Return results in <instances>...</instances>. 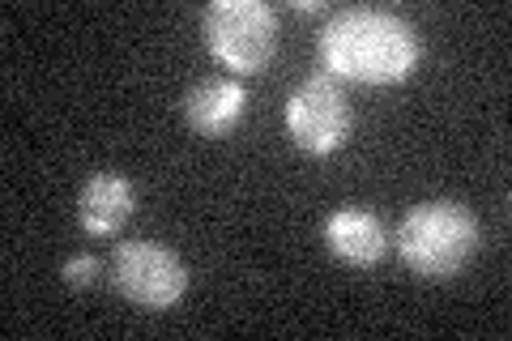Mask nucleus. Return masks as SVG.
I'll use <instances>...</instances> for the list:
<instances>
[{"label": "nucleus", "instance_id": "f257e3e1", "mask_svg": "<svg viewBox=\"0 0 512 341\" xmlns=\"http://www.w3.org/2000/svg\"><path fill=\"white\" fill-rule=\"evenodd\" d=\"M316 56L333 81L342 77L363 86H393L419 64V35L389 9H342L320 26Z\"/></svg>", "mask_w": 512, "mask_h": 341}, {"label": "nucleus", "instance_id": "f03ea898", "mask_svg": "<svg viewBox=\"0 0 512 341\" xmlns=\"http://www.w3.org/2000/svg\"><path fill=\"white\" fill-rule=\"evenodd\" d=\"M397 256L427 282L457 278L478 252V218L461 201H423L397 222Z\"/></svg>", "mask_w": 512, "mask_h": 341}, {"label": "nucleus", "instance_id": "7ed1b4c3", "mask_svg": "<svg viewBox=\"0 0 512 341\" xmlns=\"http://www.w3.org/2000/svg\"><path fill=\"white\" fill-rule=\"evenodd\" d=\"M201 30L210 56L231 73H265L278 52V9L265 0H214Z\"/></svg>", "mask_w": 512, "mask_h": 341}, {"label": "nucleus", "instance_id": "20e7f679", "mask_svg": "<svg viewBox=\"0 0 512 341\" xmlns=\"http://www.w3.org/2000/svg\"><path fill=\"white\" fill-rule=\"evenodd\" d=\"M111 286L128 303L146 307V312H167L188 295V265L163 243L150 239H124L111 248Z\"/></svg>", "mask_w": 512, "mask_h": 341}, {"label": "nucleus", "instance_id": "39448f33", "mask_svg": "<svg viewBox=\"0 0 512 341\" xmlns=\"http://www.w3.org/2000/svg\"><path fill=\"white\" fill-rule=\"evenodd\" d=\"M286 133L303 154H338L355 133V107L329 73L299 81L286 99Z\"/></svg>", "mask_w": 512, "mask_h": 341}, {"label": "nucleus", "instance_id": "423d86ee", "mask_svg": "<svg viewBox=\"0 0 512 341\" xmlns=\"http://www.w3.org/2000/svg\"><path fill=\"white\" fill-rule=\"evenodd\" d=\"M320 235H325V248L350 269H372L393 248L389 226H384L372 209H359V205L333 209V214L325 218V231Z\"/></svg>", "mask_w": 512, "mask_h": 341}, {"label": "nucleus", "instance_id": "0eeeda50", "mask_svg": "<svg viewBox=\"0 0 512 341\" xmlns=\"http://www.w3.org/2000/svg\"><path fill=\"white\" fill-rule=\"evenodd\" d=\"M248 90L235 77H205L184 94V120L197 137H227L244 120Z\"/></svg>", "mask_w": 512, "mask_h": 341}, {"label": "nucleus", "instance_id": "6e6552de", "mask_svg": "<svg viewBox=\"0 0 512 341\" xmlns=\"http://www.w3.org/2000/svg\"><path fill=\"white\" fill-rule=\"evenodd\" d=\"M133 209H137V188L116 171L90 175L82 192H77V222H82L86 235L99 239L120 235V226L133 218Z\"/></svg>", "mask_w": 512, "mask_h": 341}, {"label": "nucleus", "instance_id": "1a4fd4ad", "mask_svg": "<svg viewBox=\"0 0 512 341\" xmlns=\"http://www.w3.org/2000/svg\"><path fill=\"white\" fill-rule=\"evenodd\" d=\"M64 282H69V286H77V290H82V286H90L94 278H99V261H94V256H69V261H64Z\"/></svg>", "mask_w": 512, "mask_h": 341}, {"label": "nucleus", "instance_id": "9d476101", "mask_svg": "<svg viewBox=\"0 0 512 341\" xmlns=\"http://www.w3.org/2000/svg\"><path fill=\"white\" fill-rule=\"evenodd\" d=\"M291 9H295V13H325V5H316V0H295Z\"/></svg>", "mask_w": 512, "mask_h": 341}]
</instances>
